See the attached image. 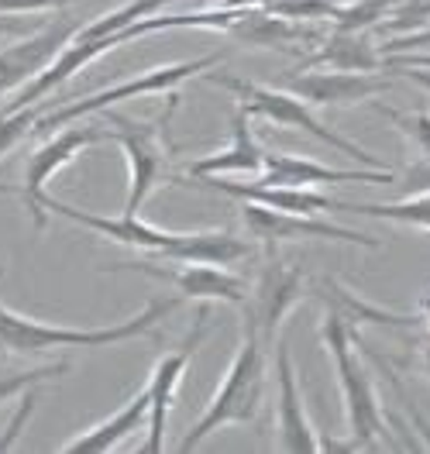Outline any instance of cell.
Here are the masks:
<instances>
[{"instance_id": "1", "label": "cell", "mask_w": 430, "mask_h": 454, "mask_svg": "<svg viewBox=\"0 0 430 454\" xmlns=\"http://www.w3.org/2000/svg\"><path fill=\"white\" fill-rule=\"evenodd\" d=\"M42 210L56 214L69 224H80L86 231L104 234L107 241L145 252L148 258H169V262H214V265H234L255 252L252 241L231 234V231H166V227L145 224L138 214H121V217H100L80 207H69L56 197H42Z\"/></svg>"}, {"instance_id": "2", "label": "cell", "mask_w": 430, "mask_h": 454, "mask_svg": "<svg viewBox=\"0 0 430 454\" xmlns=\"http://www.w3.org/2000/svg\"><path fill=\"white\" fill-rule=\"evenodd\" d=\"M183 296H169V300H152L142 310L121 324H107V327H66V324H49V320H35L28 313H18L0 303V355L11 358H42L52 351H66V348H111V344H124L131 338H145L155 334V327L179 310Z\"/></svg>"}, {"instance_id": "3", "label": "cell", "mask_w": 430, "mask_h": 454, "mask_svg": "<svg viewBox=\"0 0 430 454\" xmlns=\"http://www.w3.org/2000/svg\"><path fill=\"white\" fill-rule=\"evenodd\" d=\"M179 97L169 93V107L166 114L152 117V121H135L128 114L100 111V121L107 124L111 142L121 145L124 159H128V200L121 214H138L148 197L159 186H172L176 172H172V142H169V121L176 114Z\"/></svg>"}, {"instance_id": "4", "label": "cell", "mask_w": 430, "mask_h": 454, "mask_svg": "<svg viewBox=\"0 0 430 454\" xmlns=\"http://www.w3.org/2000/svg\"><path fill=\"white\" fill-rule=\"evenodd\" d=\"M262 393H265V344L252 331H245L221 379V389L203 406L200 420L186 430V437L179 441V451H197L210 434L231 424H252L262 406Z\"/></svg>"}, {"instance_id": "5", "label": "cell", "mask_w": 430, "mask_h": 454, "mask_svg": "<svg viewBox=\"0 0 430 454\" xmlns=\"http://www.w3.org/2000/svg\"><path fill=\"white\" fill-rule=\"evenodd\" d=\"M320 338L331 351V362H334V375H338V386H341L344 399V417H348V441H344V451H362V448H379L386 424H382V406L375 396V386L369 379V372L362 365L358 351H355V334L351 327L344 324L338 313L327 310L324 317V327H320Z\"/></svg>"}, {"instance_id": "6", "label": "cell", "mask_w": 430, "mask_h": 454, "mask_svg": "<svg viewBox=\"0 0 430 454\" xmlns=\"http://www.w3.org/2000/svg\"><path fill=\"white\" fill-rule=\"evenodd\" d=\"M200 80L210 86L231 90V93L238 97V107L248 114V117H262V121H272V124H283V128H296V131H303V135H310L317 142L338 148L341 155L362 162V166H369V169H389V166H382L379 155L365 152L362 145L348 142L338 131H331L324 121H317V114L310 111V104L300 100L296 93L283 90V86H262V83H252V80H241V76H228V73H210V69L203 73Z\"/></svg>"}, {"instance_id": "7", "label": "cell", "mask_w": 430, "mask_h": 454, "mask_svg": "<svg viewBox=\"0 0 430 454\" xmlns=\"http://www.w3.org/2000/svg\"><path fill=\"white\" fill-rule=\"evenodd\" d=\"M217 66V56H200L190 59V62H169V66H155L148 73H138L131 80H121V83L107 86L100 93H90L83 100H73V104H62L56 111H45L35 121V131H62L66 124L80 121V117H93L100 111H111L121 100H135V97H152V93H169L172 86H179L190 76H203L207 69ZM31 131V135H35Z\"/></svg>"}, {"instance_id": "8", "label": "cell", "mask_w": 430, "mask_h": 454, "mask_svg": "<svg viewBox=\"0 0 430 454\" xmlns=\"http://www.w3.org/2000/svg\"><path fill=\"white\" fill-rule=\"evenodd\" d=\"M303 296V265L279 255V245H265V262L255 283H248L245 300V331H252L262 344L279 334L283 320Z\"/></svg>"}, {"instance_id": "9", "label": "cell", "mask_w": 430, "mask_h": 454, "mask_svg": "<svg viewBox=\"0 0 430 454\" xmlns=\"http://www.w3.org/2000/svg\"><path fill=\"white\" fill-rule=\"evenodd\" d=\"M111 142L107 135V124L104 121H73L62 128V135L49 138L45 145H38L31 152L28 166H25V190H21V200H25V210L31 214V221L38 231H45V210H42V197H45V186L56 179L59 172L66 169L73 159H80V152L90 148V145Z\"/></svg>"}, {"instance_id": "10", "label": "cell", "mask_w": 430, "mask_h": 454, "mask_svg": "<svg viewBox=\"0 0 430 454\" xmlns=\"http://www.w3.org/2000/svg\"><path fill=\"white\" fill-rule=\"evenodd\" d=\"M142 272L152 279H162L179 289V296L190 300H217V303H231V307H245L248 300V283L231 272V265H214V262H169L162 258V265H155L152 258H131V262H117L111 272Z\"/></svg>"}, {"instance_id": "11", "label": "cell", "mask_w": 430, "mask_h": 454, "mask_svg": "<svg viewBox=\"0 0 430 454\" xmlns=\"http://www.w3.org/2000/svg\"><path fill=\"white\" fill-rule=\"evenodd\" d=\"M207 331H210V310H207V307H200V310H197V324H193L190 338L183 340V348H179V351H172V355H162V358L155 362L152 375H148L145 389H148L152 403H148V441L142 444L145 454L162 451L172 403H176V389H179L183 375H186V369H190V362H193L197 348H200L203 338H207Z\"/></svg>"}, {"instance_id": "12", "label": "cell", "mask_w": 430, "mask_h": 454, "mask_svg": "<svg viewBox=\"0 0 430 454\" xmlns=\"http://www.w3.org/2000/svg\"><path fill=\"white\" fill-rule=\"evenodd\" d=\"M245 227L252 231V238L262 245H283V241H341V245H362V248H379L372 234L351 231L334 221H320L317 214H286V210H272L262 203L245 200Z\"/></svg>"}, {"instance_id": "13", "label": "cell", "mask_w": 430, "mask_h": 454, "mask_svg": "<svg viewBox=\"0 0 430 454\" xmlns=\"http://www.w3.org/2000/svg\"><path fill=\"white\" fill-rule=\"evenodd\" d=\"M80 28H83L80 21H52V25H42L38 31L25 35L11 49H0V97L21 90L45 66H52L59 52L76 38Z\"/></svg>"}, {"instance_id": "14", "label": "cell", "mask_w": 430, "mask_h": 454, "mask_svg": "<svg viewBox=\"0 0 430 454\" xmlns=\"http://www.w3.org/2000/svg\"><path fill=\"white\" fill-rule=\"evenodd\" d=\"M283 90L296 93L310 107H355L369 104L389 83L375 80L372 73H341V69H293L283 73Z\"/></svg>"}, {"instance_id": "15", "label": "cell", "mask_w": 430, "mask_h": 454, "mask_svg": "<svg viewBox=\"0 0 430 454\" xmlns=\"http://www.w3.org/2000/svg\"><path fill=\"white\" fill-rule=\"evenodd\" d=\"M265 186H338V183H375L393 186V169H334L317 162L314 155H286V152H265L262 172L255 176Z\"/></svg>"}, {"instance_id": "16", "label": "cell", "mask_w": 430, "mask_h": 454, "mask_svg": "<svg viewBox=\"0 0 430 454\" xmlns=\"http://www.w3.org/2000/svg\"><path fill=\"white\" fill-rule=\"evenodd\" d=\"M276 448L286 454L320 451V437L296 389V369H293L286 340H279L276 348Z\"/></svg>"}, {"instance_id": "17", "label": "cell", "mask_w": 430, "mask_h": 454, "mask_svg": "<svg viewBox=\"0 0 430 454\" xmlns=\"http://www.w3.org/2000/svg\"><path fill=\"white\" fill-rule=\"evenodd\" d=\"M190 183H200L210 186L217 193H228L234 200H248V203H262V207H272V210H286V214H324V210H338V200L320 193L314 186H265V183H234L224 176H203V179H190Z\"/></svg>"}, {"instance_id": "18", "label": "cell", "mask_w": 430, "mask_h": 454, "mask_svg": "<svg viewBox=\"0 0 430 454\" xmlns=\"http://www.w3.org/2000/svg\"><path fill=\"white\" fill-rule=\"evenodd\" d=\"M262 162H265V148L258 145L255 131H252V117L238 107L231 114V142L221 152L193 159L186 166V172H190V179H203V176H258Z\"/></svg>"}, {"instance_id": "19", "label": "cell", "mask_w": 430, "mask_h": 454, "mask_svg": "<svg viewBox=\"0 0 430 454\" xmlns=\"http://www.w3.org/2000/svg\"><path fill=\"white\" fill-rule=\"evenodd\" d=\"M386 59L375 49L369 31L334 28L314 45V52L300 62V69H341V73H375Z\"/></svg>"}, {"instance_id": "20", "label": "cell", "mask_w": 430, "mask_h": 454, "mask_svg": "<svg viewBox=\"0 0 430 454\" xmlns=\"http://www.w3.org/2000/svg\"><path fill=\"white\" fill-rule=\"evenodd\" d=\"M148 389H142L135 399H128L121 410H114L107 420H100V424H93L90 430L83 434H76L73 441H66L62 444V451L66 454H104V451H114L121 448L135 430L142 424H148Z\"/></svg>"}, {"instance_id": "21", "label": "cell", "mask_w": 430, "mask_h": 454, "mask_svg": "<svg viewBox=\"0 0 430 454\" xmlns=\"http://www.w3.org/2000/svg\"><path fill=\"white\" fill-rule=\"evenodd\" d=\"M338 210L369 214V217H382V221H393V224L430 231V193L427 197H413V200H396V203H341V200H338Z\"/></svg>"}, {"instance_id": "22", "label": "cell", "mask_w": 430, "mask_h": 454, "mask_svg": "<svg viewBox=\"0 0 430 454\" xmlns=\"http://www.w3.org/2000/svg\"><path fill=\"white\" fill-rule=\"evenodd\" d=\"M393 0H351V4H338L331 25L341 31H369L386 21Z\"/></svg>"}, {"instance_id": "23", "label": "cell", "mask_w": 430, "mask_h": 454, "mask_svg": "<svg viewBox=\"0 0 430 454\" xmlns=\"http://www.w3.org/2000/svg\"><path fill=\"white\" fill-rule=\"evenodd\" d=\"M372 107L396 124V131H403V138L420 152V159H430V111H396L386 104H372Z\"/></svg>"}, {"instance_id": "24", "label": "cell", "mask_w": 430, "mask_h": 454, "mask_svg": "<svg viewBox=\"0 0 430 454\" xmlns=\"http://www.w3.org/2000/svg\"><path fill=\"white\" fill-rule=\"evenodd\" d=\"M66 372H69L66 362H59V365H38V369H25V372H0V406H4L7 399L25 396L31 386H42V382L59 379V375H66Z\"/></svg>"}, {"instance_id": "25", "label": "cell", "mask_w": 430, "mask_h": 454, "mask_svg": "<svg viewBox=\"0 0 430 454\" xmlns=\"http://www.w3.org/2000/svg\"><path fill=\"white\" fill-rule=\"evenodd\" d=\"M45 114V107H21V111H0V159L14 148L18 142H25L35 131V121Z\"/></svg>"}, {"instance_id": "26", "label": "cell", "mask_w": 430, "mask_h": 454, "mask_svg": "<svg viewBox=\"0 0 430 454\" xmlns=\"http://www.w3.org/2000/svg\"><path fill=\"white\" fill-rule=\"evenodd\" d=\"M427 21H430V0H393V7H389V14H386L382 25L410 35V31L424 28Z\"/></svg>"}, {"instance_id": "27", "label": "cell", "mask_w": 430, "mask_h": 454, "mask_svg": "<svg viewBox=\"0 0 430 454\" xmlns=\"http://www.w3.org/2000/svg\"><path fill=\"white\" fill-rule=\"evenodd\" d=\"M393 186L400 190V200L427 197L430 193V159H417V162H410L400 179H393Z\"/></svg>"}, {"instance_id": "28", "label": "cell", "mask_w": 430, "mask_h": 454, "mask_svg": "<svg viewBox=\"0 0 430 454\" xmlns=\"http://www.w3.org/2000/svg\"><path fill=\"white\" fill-rule=\"evenodd\" d=\"M35 403H38V393H35V386H31L28 393H25V399H21V410L14 413V420L7 424V430H4V437H0V451H7L11 444H14V437H18V430L28 424L31 413H35Z\"/></svg>"}, {"instance_id": "29", "label": "cell", "mask_w": 430, "mask_h": 454, "mask_svg": "<svg viewBox=\"0 0 430 454\" xmlns=\"http://www.w3.org/2000/svg\"><path fill=\"white\" fill-rule=\"evenodd\" d=\"M430 45V28H420V31H410V35H400V38H389L386 45H382V52H410V49H427Z\"/></svg>"}, {"instance_id": "30", "label": "cell", "mask_w": 430, "mask_h": 454, "mask_svg": "<svg viewBox=\"0 0 430 454\" xmlns=\"http://www.w3.org/2000/svg\"><path fill=\"white\" fill-rule=\"evenodd\" d=\"M59 4H69V0H0V11H7V14H45Z\"/></svg>"}, {"instance_id": "31", "label": "cell", "mask_w": 430, "mask_h": 454, "mask_svg": "<svg viewBox=\"0 0 430 454\" xmlns=\"http://www.w3.org/2000/svg\"><path fill=\"white\" fill-rule=\"evenodd\" d=\"M31 14H7V11H0V35H18V38H25L31 31H38L35 25H28Z\"/></svg>"}, {"instance_id": "32", "label": "cell", "mask_w": 430, "mask_h": 454, "mask_svg": "<svg viewBox=\"0 0 430 454\" xmlns=\"http://www.w3.org/2000/svg\"><path fill=\"white\" fill-rule=\"evenodd\" d=\"M393 69H400L403 76H410L417 86H424L430 93V66H393Z\"/></svg>"}, {"instance_id": "33", "label": "cell", "mask_w": 430, "mask_h": 454, "mask_svg": "<svg viewBox=\"0 0 430 454\" xmlns=\"http://www.w3.org/2000/svg\"><path fill=\"white\" fill-rule=\"evenodd\" d=\"M386 66H430V52H393Z\"/></svg>"}, {"instance_id": "34", "label": "cell", "mask_w": 430, "mask_h": 454, "mask_svg": "<svg viewBox=\"0 0 430 454\" xmlns=\"http://www.w3.org/2000/svg\"><path fill=\"white\" fill-rule=\"evenodd\" d=\"M272 0H221V7H265Z\"/></svg>"}, {"instance_id": "35", "label": "cell", "mask_w": 430, "mask_h": 454, "mask_svg": "<svg viewBox=\"0 0 430 454\" xmlns=\"http://www.w3.org/2000/svg\"><path fill=\"white\" fill-rule=\"evenodd\" d=\"M420 320H424V327H427V331H430V303H427V307H424V310H420Z\"/></svg>"}, {"instance_id": "36", "label": "cell", "mask_w": 430, "mask_h": 454, "mask_svg": "<svg viewBox=\"0 0 430 454\" xmlns=\"http://www.w3.org/2000/svg\"><path fill=\"white\" fill-rule=\"evenodd\" d=\"M7 193H14V186H4V183H0V197H7Z\"/></svg>"}, {"instance_id": "37", "label": "cell", "mask_w": 430, "mask_h": 454, "mask_svg": "<svg viewBox=\"0 0 430 454\" xmlns=\"http://www.w3.org/2000/svg\"><path fill=\"white\" fill-rule=\"evenodd\" d=\"M334 4H351V0H334Z\"/></svg>"}]
</instances>
